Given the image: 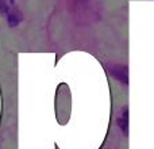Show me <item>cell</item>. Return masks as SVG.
<instances>
[{
  "label": "cell",
  "instance_id": "1",
  "mask_svg": "<svg viewBox=\"0 0 154 149\" xmlns=\"http://www.w3.org/2000/svg\"><path fill=\"white\" fill-rule=\"evenodd\" d=\"M0 16L5 19L10 27H16L23 21L15 0H0Z\"/></svg>",
  "mask_w": 154,
  "mask_h": 149
},
{
  "label": "cell",
  "instance_id": "2",
  "mask_svg": "<svg viewBox=\"0 0 154 149\" xmlns=\"http://www.w3.org/2000/svg\"><path fill=\"white\" fill-rule=\"evenodd\" d=\"M108 72L114 79H116L118 81L123 83L125 85H127L128 83V69L126 65H111L108 68Z\"/></svg>",
  "mask_w": 154,
  "mask_h": 149
},
{
  "label": "cell",
  "instance_id": "3",
  "mask_svg": "<svg viewBox=\"0 0 154 149\" xmlns=\"http://www.w3.org/2000/svg\"><path fill=\"white\" fill-rule=\"evenodd\" d=\"M118 125H119L123 134H127V132H128V109H127V106H125V109L120 111L119 117H118Z\"/></svg>",
  "mask_w": 154,
  "mask_h": 149
}]
</instances>
